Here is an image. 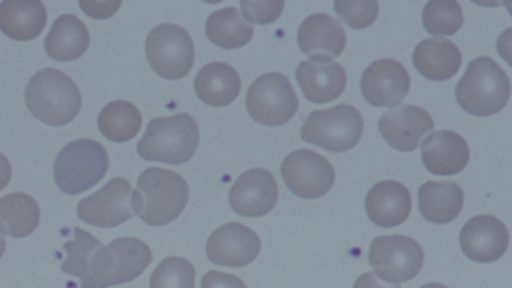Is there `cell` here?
Instances as JSON below:
<instances>
[{"instance_id":"1","label":"cell","mask_w":512,"mask_h":288,"mask_svg":"<svg viewBox=\"0 0 512 288\" xmlns=\"http://www.w3.org/2000/svg\"><path fill=\"white\" fill-rule=\"evenodd\" d=\"M188 198V184L180 174L154 166L140 173L133 191L135 213L151 226L174 221L184 210Z\"/></svg>"},{"instance_id":"2","label":"cell","mask_w":512,"mask_h":288,"mask_svg":"<svg viewBox=\"0 0 512 288\" xmlns=\"http://www.w3.org/2000/svg\"><path fill=\"white\" fill-rule=\"evenodd\" d=\"M25 102L31 114L50 126L70 123L82 104L76 83L56 68L37 71L25 88Z\"/></svg>"},{"instance_id":"3","label":"cell","mask_w":512,"mask_h":288,"mask_svg":"<svg viewBox=\"0 0 512 288\" xmlns=\"http://www.w3.org/2000/svg\"><path fill=\"white\" fill-rule=\"evenodd\" d=\"M511 84L508 74L491 57L480 56L469 62L455 88L460 107L475 116H491L509 101Z\"/></svg>"},{"instance_id":"4","label":"cell","mask_w":512,"mask_h":288,"mask_svg":"<svg viewBox=\"0 0 512 288\" xmlns=\"http://www.w3.org/2000/svg\"><path fill=\"white\" fill-rule=\"evenodd\" d=\"M198 143V124L181 112L153 118L137 143V153L147 161L179 165L194 155Z\"/></svg>"},{"instance_id":"5","label":"cell","mask_w":512,"mask_h":288,"mask_svg":"<svg viewBox=\"0 0 512 288\" xmlns=\"http://www.w3.org/2000/svg\"><path fill=\"white\" fill-rule=\"evenodd\" d=\"M108 167L109 156L102 144L88 138L76 139L59 151L54 181L61 192L78 195L102 180Z\"/></svg>"},{"instance_id":"6","label":"cell","mask_w":512,"mask_h":288,"mask_svg":"<svg viewBox=\"0 0 512 288\" xmlns=\"http://www.w3.org/2000/svg\"><path fill=\"white\" fill-rule=\"evenodd\" d=\"M149 246L135 237H120L95 251L91 264L93 288H107L137 278L151 263Z\"/></svg>"},{"instance_id":"7","label":"cell","mask_w":512,"mask_h":288,"mask_svg":"<svg viewBox=\"0 0 512 288\" xmlns=\"http://www.w3.org/2000/svg\"><path fill=\"white\" fill-rule=\"evenodd\" d=\"M364 131L360 111L349 104L312 111L301 127V138L327 151L342 153L353 148Z\"/></svg>"},{"instance_id":"8","label":"cell","mask_w":512,"mask_h":288,"mask_svg":"<svg viewBox=\"0 0 512 288\" xmlns=\"http://www.w3.org/2000/svg\"><path fill=\"white\" fill-rule=\"evenodd\" d=\"M145 52L151 68L160 76L177 80L186 76L194 64V44L181 26L163 23L147 35Z\"/></svg>"},{"instance_id":"9","label":"cell","mask_w":512,"mask_h":288,"mask_svg":"<svg viewBox=\"0 0 512 288\" xmlns=\"http://www.w3.org/2000/svg\"><path fill=\"white\" fill-rule=\"evenodd\" d=\"M245 104L254 121L266 126H279L292 119L299 102L287 76L268 72L250 85Z\"/></svg>"},{"instance_id":"10","label":"cell","mask_w":512,"mask_h":288,"mask_svg":"<svg viewBox=\"0 0 512 288\" xmlns=\"http://www.w3.org/2000/svg\"><path fill=\"white\" fill-rule=\"evenodd\" d=\"M423 261L421 245L408 236H378L370 245L369 264L379 278L391 284L413 279L421 270Z\"/></svg>"},{"instance_id":"11","label":"cell","mask_w":512,"mask_h":288,"mask_svg":"<svg viewBox=\"0 0 512 288\" xmlns=\"http://www.w3.org/2000/svg\"><path fill=\"white\" fill-rule=\"evenodd\" d=\"M280 171L289 190L304 199L324 196L335 180L331 162L308 148L297 149L287 155L281 163Z\"/></svg>"},{"instance_id":"12","label":"cell","mask_w":512,"mask_h":288,"mask_svg":"<svg viewBox=\"0 0 512 288\" xmlns=\"http://www.w3.org/2000/svg\"><path fill=\"white\" fill-rule=\"evenodd\" d=\"M133 191L126 179L112 178L101 189L79 201L77 215L97 227L119 226L136 214Z\"/></svg>"},{"instance_id":"13","label":"cell","mask_w":512,"mask_h":288,"mask_svg":"<svg viewBox=\"0 0 512 288\" xmlns=\"http://www.w3.org/2000/svg\"><path fill=\"white\" fill-rule=\"evenodd\" d=\"M360 84L363 97L372 106L395 107L406 97L411 80L399 61L384 58L365 68Z\"/></svg>"},{"instance_id":"14","label":"cell","mask_w":512,"mask_h":288,"mask_svg":"<svg viewBox=\"0 0 512 288\" xmlns=\"http://www.w3.org/2000/svg\"><path fill=\"white\" fill-rule=\"evenodd\" d=\"M260 248V238L253 229L230 222L212 232L206 244V254L214 264L236 268L254 261Z\"/></svg>"},{"instance_id":"15","label":"cell","mask_w":512,"mask_h":288,"mask_svg":"<svg viewBox=\"0 0 512 288\" xmlns=\"http://www.w3.org/2000/svg\"><path fill=\"white\" fill-rule=\"evenodd\" d=\"M278 187L273 174L263 168L241 173L229 191V204L234 212L246 217L268 214L276 205Z\"/></svg>"},{"instance_id":"16","label":"cell","mask_w":512,"mask_h":288,"mask_svg":"<svg viewBox=\"0 0 512 288\" xmlns=\"http://www.w3.org/2000/svg\"><path fill=\"white\" fill-rule=\"evenodd\" d=\"M460 246L464 254L479 263L498 260L509 245L506 225L492 215L470 218L460 231Z\"/></svg>"},{"instance_id":"17","label":"cell","mask_w":512,"mask_h":288,"mask_svg":"<svg viewBox=\"0 0 512 288\" xmlns=\"http://www.w3.org/2000/svg\"><path fill=\"white\" fill-rule=\"evenodd\" d=\"M378 127L392 148L411 152L417 148L422 136L433 129L434 121L422 107L404 104L383 113Z\"/></svg>"},{"instance_id":"18","label":"cell","mask_w":512,"mask_h":288,"mask_svg":"<svg viewBox=\"0 0 512 288\" xmlns=\"http://www.w3.org/2000/svg\"><path fill=\"white\" fill-rule=\"evenodd\" d=\"M297 40L309 59L328 62L343 52L347 37L337 19L325 13H313L300 24Z\"/></svg>"},{"instance_id":"19","label":"cell","mask_w":512,"mask_h":288,"mask_svg":"<svg viewBox=\"0 0 512 288\" xmlns=\"http://www.w3.org/2000/svg\"><path fill=\"white\" fill-rule=\"evenodd\" d=\"M421 158L430 173L450 176L464 170L469 162L470 151L467 141L460 134L439 130L422 141Z\"/></svg>"},{"instance_id":"20","label":"cell","mask_w":512,"mask_h":288,"mask_svg":"<svg viewBox=\"0 0 512 288\" xmlns=\"http://www.w3.org/2000/svg\"><path fill=\"white\" fill-rule=\"evenodd\" d=\"M296 80L305 98L317 104L337 99L347 85V73L338 62L301 61L295 72Z\"/></svg>"},{"instance_id":"21","label":"cell","mask_w":512,"mask_h":288,"mask_svg":"<svg viewBox=\"0 0 512 288\" xmlns=\"http://www.w3.org/2000/svg\"><path fill=\"white\" fill-rule=\"evenodd\" d=\"M412 197L402 183L384 180L373 185L365 197V211L377 226L391 228L402 224L410 215Z\"/></svg>"},{"instance_id":"22","label":"cell","mask_w":512,"mask_h":288,"mask_svg":"<svg viewBox=\"0 0 512 288\" xmlns=\"http://www.w3.org/2000/svg\"><path fill=\"white\" fill-rule=\"evenodd\" d=\"M413 64L426 79L445 81L460 69L462 55L452 41L445 38H426L419 42L412 54Z\"/></svg>"},{"instance_id":"23","label":"cell","mask_w":512,"mask_h":288,"mask_svg":"<svg viewBox=\"0 0 512 288\" xmlns=\"http://www.w3.org/2000/svg\"><path fill=\"white\" fill-rule=\"evenodd\" d=\"M198 98L212 107L231 104L239 95L241 79L234 67L222 61L203 66L194 80Z\"/></svg>"},{"instance_id":"24","label":"cell","mask_w":512,"mask_h":288,"mask_svg":"<svg viewBox=\"0 0 512 288\" xmlns=\"http://www.w3.org/2000/svg\"><path fill=\"white\" fill-rule=\"evenodd\" d=\"M47 21L45 6L38 0L0 3V30L12 40L29 41L40 35Z\"/></svg>"},{"instance_id":"25","label":"cell","mask_w":512,"mask_h":288,"mask_svg":"<svg viewBox=\"0 0 512 288\" xmlns=\"http://www.w3.org/2000/svg\"><path fill=\"white\" fill-rule=\"evenodd\" d=\"M464 194L454 181L428 180L418 191V205L425 220L435 224H446L460 214Z\"/></svg>"},{"instance_id":"26","label":"cell","mask_w":512,"mask_h":288,"mask_svg":"<svg viewBox=\"0 0 512 288\" xmlns=\"http://www.w3.org/2000/svg\"><path fill=\"white\" fill-rule=\"evenodd\" d=\"M89 42L90 35L84 22L73 14H62L46 35L44 49L50 58L69 62L82 56Z\"/></svg>"},{"instance_id":"27","label":"cell","mask_w":512,"mask_h":288,"mask_svg":"<svg viewBox=\"0 0 512 288\" xmlns=\"http://www.w3.org/2000/svg\"><path fill=\"white\" fill-rule=\"evenodd\" d=\"M40 221L36 200L23 192L7 194L0 198V233L13 238L32 234Z\"/></svg>"},{"instance_id":"28","label":"cell","mask_w":512,"mask_h":288,"mask_svg":"<svg viewBox=\"0 0 512 288\" xmlns=\"http://www.w3.org/2000/svg\"><path fill=\"white\" fill-rule=\"evenodd\" d=\"M208 39L224 49L241 48L250 42L253 28L241 17L234 6L224 7L211 13L205 23Z\"/></svg>"},{"instance_id":"29","label":"cell","mask_w":512,"mask_h":288,"mask_svg":"<svg viewBox=\"0 0 512 288\" xmlns=\"http://www.w3.org/2000/svg\"><path fill=\"white\" fill-rule=\"evenodd\" d=\"M142 125L138 108L126 100L106 104L98 115V128L110 141L122 143L134 138Z\"/></svg>"},{"instance_id":"30","label":"cell","mask_w":512,"mask_h":288,"mask_svg":"<svg viewBox=\"0 0 512 288\" xmlns=\"http://www.w3.org/2000/svg\"><path fill=\"white\" fill-rule=\"evenodd\" d=\"M102 243L89 232L75 227L73 239L67 241L63 248L67 253L61 264L62 272L77 277L81 281V288H93L91 279L92 258Z\"/></svg>"},{"instance_id":"31","label":"cell","mask_w":512,"mask_h":288,"mask_svg":"<svg viewBox=\"0 0 512 288\" xmlns=\"http://www.w3.org/2000/svg\"><path fill=\"white\" fill-rule=\"evenodd\" d=\"M463 21L462 8L454 0L428 1L422 11L423 27L432 35H454Z\"/></svg>"},{"instance_id":"32","label":"cell","mask_w":512,"mask_h":288,"mask_svg":"<svg viewBox=\"0 0 512 288\" xmlns=\"http://www.w3.org/2000/svg\"><path fill=\"white\" fill-rule=\"evenodd\" d=\"M194 283V266L178 256L162 260L150 278V288H194Z\"/></svg>"},{"instance_id":"33","label":"cell","mask_w":512,"mask_h":288,"mask_svg":"<svg viewBox=\"0 0 512 288\" xmlns=\"http://www.w3.org/2000/svg\"><path fill=\"white\" fill-rule=\"evenodd\" d=\"M333 6L337 15L353 29L367 28L379 13L378 1H335Z\"/></svg>"},{"instance_id":"34","label":"cell","mask_w":512,"mask_h":288,"mask_svg":"<svg viewBox=\"0 0 512 288\" xmlns=\"http://www.w3.org/2000/svg\"><path fill=\"white\" fill-rule=\"evenodd\" d=\"M282 0L240 1L244 18L255 24L266 25L276 21L283 12Z\"/></svg>"},{"instance_id":"35","label":"cell","mask_w":512,"mask_h":288,"mask_svg":"<svg viewBox=\"0 0 512 288\" xmlns=\"http://www.w3.org/2000/svg\"><path fill=\"white\" fill-rule=\"evenodd\" d=\"M201 288H247L241 278L228 273L212 270L204 274Z\"/></svg>"},{"instance_id":"36","label":"cell","mask_w":512,"mask_h":288,"mask_svg":"<svg viewBox=\"0 0 512 288\" xmlns=\"http://www.w3.org/2000/svg\"><path fill=\"white\" fill-rule=\"evenodd\" d=\"M82 10L95 19L111 17L122 4L121 1H79Z\"/></svg>"},{"instance_id":"37","label":"cell","mask_w":512,"mask_h":288,"mask_svg":"<svg viewBox=\"0 0 512 288\" xmlns=\"http://www.w3.org/2000/svg\"><path fill=\"white\" fill-rule=\"evenodd\" d=\"M353 288H401L398 285L380 280L372 271L363 273L356 280Z\"/></svg>"},{"instance_id":"38","label":"cell","mask_w":512,"mask_h":288,"mask_svg":"<svg viewBox=\"0 0 512 288\" xmlns=\"http://www.w3.org/2000/svg\"><path fill=\"white\" fill-rule=\"evenodd\" d=\"M12 177V167L8 158L0 152V190L5 188Z\"/></svg>"},{"instance_id":"39","label":"cell","mask_w":512,"mask_h":288,"mask_svg":"<svg viewBox=\"0 0 512 288\" xmlns=\"http://www.w3.org/2000/svg\"><path fill=\"white\" fill-rule=\"evenodd\" d=\"M421 288H448L447 286L440 283H428L422 286Z\"/></svg>"},{"instance_id":"40","label":"cell","mask_w":512,"mask_h":288,"mask_svg":"<svg viewBox=\"0 0 512 288\" xmlns=\"http://www.w3.org/2000/svg\"><path fill=\"white\" fill-rule=\"evenodd\" d=\"M6 247V242L3 236L0 235V258L3 256Z\"/></svg>"}]
</instances>
